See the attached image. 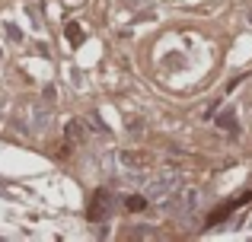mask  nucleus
I'll return each instance as SVG.
<instances>
[{
	"mask_svg": "<svg viewBox=\"0 0 252 242\" xmlns=\"http://www.w3.org/2000/svg\"><path fill=\"white\" fill-rule=\"evenodd\" d=\"M48 99H51V89L45 93V102H32L26 108V128L29 131H45L51 121V108H48Z\"/></svg>",
	"mask_w": 252,
	"mask_h": 242,
	"instance_id": "f257e3e1",
	"label": "nucleus"
},
{
	"mask_svg": "<svg viewBox=\"0 0 252 242\" xmlns=\"http://www.w3.org/2000/svg\"><path fill=\"white\" fill-rule=\"evenodd\" d=\"M176 188H179V175L176 172H163V175H157V179L147 185V198L163 201V198H169Z\"/></svg>",
	"mask_w": 252,
	"mask_h": 242,
	"instance_id": "f03ea898",
	"label": "nucleus"
},
{
	"mask_svg": "<svg viewBox=\"0 0 252 242\" xmlns=\"http://www.w3.org/2000/svg\"><path fill=\"white\" fill-rule=\"evenodd\" d=\"M198 198H201V194H198V188H185V191L179 194V204L172 207V211H176V217H189V214L198 207Z\"/></svg>",
	"mask_w": 252,
	"mask_h": 242,
	"instance_id": "7ed1b4c3",
	"label": "nucleus"
},
{
	"mask_svg": "<svg viewBox=\"0 0 252 242\" xmlns=\"http://www.w3.org/2000/svg\"><path fill=\"white\" fill-rule=\"evenodd\" d=\"M102 207H105V194L96 191V198H93V207H90V220H99V217H102Z\"/></svg>",
	"mask_w": 252,
	"mask_h": 242,
	"instance_id": "20e7f679",
	"label": "nucleus"
},
{
	"mask_svg": "<svg viewBox=\"0 0 252 242\" xmlns=\"http://www.w3.org/2000/svg\"><path fill=\"white\" fill-rule=\"evenodd\" d=\"M125 207H128V211H144V207H147V198H144V194H131V198L125 201Z\"/></svg>",
	"mask_w": 252,
	"mask_h": 242,
	"instance_id": "39448f33",
	"label": "nucleus"
},
{
	"mask_svg": "<svg viewBox=\"0 0 252 242\" xmlns=\"http://www.w3.org/2000/svg\"><path fill=\"white\" fill-rule=\"evenodd\" d=\"M67 38H70V42H80V38H83V29L77 23H70L67 26Z\"/></svg>",
	"mask_w": 252,
	"mask_h": 242,
	"instance_id": "423d86ee",
	"label": "nucleus"
}]
</instances>
